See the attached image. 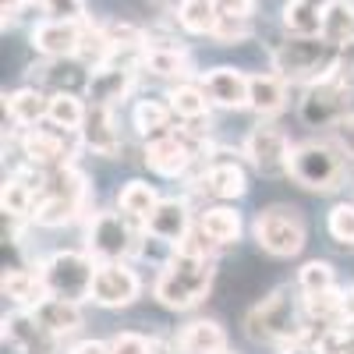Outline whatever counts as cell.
<instances>
[{
  "label": "cell",
  "instance_id": "6da1fadb",
  "mask_svg": "<svg viewBox=\"0 0 354 354\" xmlns=\"http://www.w3.org/2000/svg\"><path fill=\"white\" fill-rule=\"evenodd\" d=\"M301 290L294 287H277L270 298H262L248 319H245V333L255 344H290L308 337V315H305V298H298Z\"/></svg>",
  "mask_w": 354,
  "mask_h": 354
},
{
  "label": "cell",
  "instance_id": "7a4b0ae2",
  "mask_svg": "<svg viewBox=\"0 0 354 354\" xmlns=\"http://www.w3.org/2000/svg\"><path fill=\"white\" fill-rule=\"evenodd\" d=\"M213 273H216L213 259L185 255V252L174 248V255L163 262L160 280H156V298H160V305H167V308H174V312L195 308L205 294H209Z\"/></svg>",
  "mask_w": 354,
  "mask_h": 354
},
{
  "label": "cell",
  "instance_id": "3957f363",
  "mask_svg": "<svg viewBox=\"0 0 354 354\" xmlns=\"http://www.w3.org/2000/svg\"><path fill=\"white\" fill-rule=\"evenodd\" d=\"M85 205H88L85 174L75 170L71 163H64V167L46 170L32 220H36L39 227H64V223H71V220L82 216Z\"/></svg>",
  "mask_w": 354,
  "mask_h": 354
},
{
  "label": "cell",
  "instance_id": "277c9868",
  "mask_svg": "<svg viewBox=\"0 0 354 354\" xmlns=\"http://www.w3.org/2000/svg\"><path fill=\"white\" fill-rule=\"evenodd\" d=\"M337 68V43L326 36H290L273 50V71L287 82H322Z\"/></svg>",
  "mask_w": 354,
  "mask_h": 354
},
{
  "label": "cell",
  "instance_id": "5b68a950",
  "mask_svg": "<svg viewBox=\"0 0 354 354\" xmlns=\"http://www.w3.org/2000/svg\"><path fill=\"white\" fill-rule=\"evenodd\" d=\"M287 174L308 192H333L347 174V153L333 142H305L294 145Z\"/></svg>",
  "mask_w": 354,
  "mask_h": 354
},
{
  "label": "cell",
  "instance_id": "8992f818",
  "mask_svg": "<svg viewBox=\"0 0 354 354\" xmlns=\"http://www.w3.org/2000/svg\"><path fill=\"white\" fill-rule=\"evenodd\" d=\"M96 266L88 252H53L43 266L39 277L50 298H68V301H85L93 298V280H96Z\"/></svg>",
  "mask_w": 354,
  "mask_h": 354
},
{
  "label": "cell",
  "instance_id": "52a82bcc",
  "mask_svg": "<svg viewBox=\"0 0 354 354\" xmlns=\"http://www.w3.org/2000/svg\"><path fill=\"white\" fill-rule=\"evenodd\" d=\"M255 241L262 252L277 259H290L305 248V220L290 205H270L255 216Z\"/></svg>",
  "mask_w": 354,
  "mask_h": 354
},
{
  "label": "cell",
  "instance_id": "ba28073f",
  "mask_svg": "<svg viewBox=\"0 0 354 354\" xmlns=\"http://www.w3.org/2000/svg\"><path fill=\"white\" fill-rule=\"evenodd\" d=\"M351 82L330 75L322 82H312L301 100V121L308 128H340L351 117Z\"/></svg>",
  "mask_w": 354,
  "mask_h": 354
},
{
  "label": "cell",
  "instance_id": "9c48e42d",
  "mask_svg": "<svg viewBox=\"0 0 354 354\" xmlns=\"http://www.w3.org/2000/svg\"><path fill=\"white\" fill-rule=\"evenodd\" d=\"M138 252V234L121 209L96 213L88 223V255L100 262H124Z\"/></svg>",
  "mask_w": 354,
  "mask_h": 354
},
{
  "label": "cell",
  "instance_id": "30bf717a",
  "mask_svg": "<svg viewBox=\"0 0 354 354\" xmlns=\"http://www.w3.org/2000/svg\"><path fill=\"white\" fill-rule=\"evenodd\" d=\"M290 138L280 124H270V121H262L248 131L245 138V156L252 160L255 170L262 174H287L290 167Z\"/></svg>",
  "mask_w": 354,
  "mask_h": 354
},
{
  "label": "cell",
  "instance_id": "8fae6325",
  "mask_svg": "<svg viewBox=\"0 0 354 354\" xmlns=\"http://www.w3.org/2000/svg\"><path fill=\"white\" fill-rule=\"evenodd\" d=\"M75 135L78 131H64V128H25L21 135V153L28 156L32 167H43V170H53V167H64L71 163L75 156Z\"/></svg>",
  "mask_w": 354,
  "mask_h": 354
},
{
  "label": "cell",
  "instance_id": "7c38bea8",
  "mask_svg": "<svg viewBox=\"0 0 354 354\" xmlns=\"http://www.w3.org/2000/svg\"><path fill=\"white\" fill-rule=\"evenodd\" d=\"M138 273L128 262H100L96 280H93V301L103 308H124L138 298Z\"/></svg>",
  "mask_w": 354,
  "mask_h": 354
},
{
  "label": "cell",
  "instance_id": "4fadbf2b",
  "mask_svg": "<svg viewBox=\"0 0 354 354\" xmlns=\"http://www.w3.org/2000/svg\"><path fill=\"white\" fill-rule=\"evenodd\" d=\"M4 340L15 347V354H61V337L25 308L4 315Z\"/></svg>",
  "mask_w": 354,
  "mask_h": 354
},
{
  "label": "cell",
  "instance_id": "5bb4252c",
  "mask_svg": "<svg viewBox=\"0 0 354 354\" xmlns=\"http://www.w3.org/2000/svg\"><path fill=\"white\" fill-rule=\"evenodd\" d=\"M85 25L78 21H39L32 28V46L50 61H78Z\"/></svg>",
  "mask_w": 354,
  "mask_h": 354
},
{
  "label": "cell",
  "instance_id": "9a60e30c",
  "mask_svg": "<svg viewBox=\"0 0 354 354\" xmlns=\"http://www.w3.org/2000/svg\"><path fill=\"white\" fill-rule=\"evenodd\" d=\"M135 85V68L128 64H103L88 75V85H85V96L93 100V106H113L121 103Z\"/></svg>",
  "mask_w": 354,
  "mask_h": 354
},
{
  "label": "cell",
  "instance_id": "2e32d148",
  "mask_svg": "<svg viewBox=\"0 0 354 354\" xmlns=\"http://www.w3.org/2000/svg\"><path fill=\"white\" fill-rule=\"evenodd\" d=\"M145 230H149V238L163 241V245H181L188 234H192V213H188V202L185 198H163L156 205V213L149 216V223H145Z\"/></svg>",
  "mask_w": 354,
  "mask_h": 354
},
{
  "label": "cell",
  "instance_id": "e0dca14e",
  "mask_svg": "<svg viewBox=\"0 0 354 354\" xmlns=\"http://www.w3.org/2000/svg\"><path fill=\"white\" fill-rule=\"evenodd\" d=\"M202 88H205V96H209L216 106L223 110H241L248 106V75L238 71V68H213V71H205L202 78Z\"/></svg>",
  "mask_w": 354,
  "mask_h": 354
},
{
  "label": "cell",
  "instance_id": "ac0fdd59",
  "mask_svg": "<svg viewBox=\"0 0 354 354\" xmlns=\"http://www.w3.org/2000/svg\"><path fill=\"white\" fill-rule=\"evenodd\" d=\"M78 138H82L85 149H93L96 156H117L121 153V135H117L113 113L106 106H88V117H85Z\"/></svg>",
  "mask_w": 354,
  "mask_h": 354
},
{
  "label": "cell",
  "instance_id": "d6986e66",
  "mask_svg": "<svg viewBox=\"0 0 354 354\" xmlns=\"http://www.w3.org/2000/svg\"><path fill=\"white\" fill-rule=\"evenodd\" d=\"M283 106H287V78H280L277 71L248 75V110H255L259 117H273Z\"/></svg>",
  "mask_w": 354,
  "mask_h": 354
},
{
  "label": "cell",
  "instance_id": "ffe728a7",
  "mask_svg": "<svg viewBox=\"0 0 354 354\" xmlns=\"http://www.w3.org/2000/svg\"><path fill=\"white\" fill-rule=\"evenodd\" d=\"M4 113L21 128H36L39 121L50 117V96L43 93V88H36V85L18 88V93L4 96Z\"/></svg>",
  "mask_w": 354,
  "mask_h": 354
},
{
  "label": "cell",
  "instance_id": "44dd1931",
  "mask_svg": "<svg viewBox=\"0 0 354 354\" xmlns=\"http://www.w3.org/2000/svg\"><path fill=\"white\" fill-rule=\"evenodd\" d=\"M142 68L156 78H188L192 75V57L181 46L170 43H149L142 53Z\"/></svg>",
  "mask_w": 354,
  "mask_h": 354
},
{
  "label": "cell",
  "instance_id": "7402d4cb",
  "mask_svg": "<svg viewBox=\"0 0 354 354\" xmlns=\"http://www.w3.org/2000/svg\"><path fill=\"white\" fill-rule=\"evenodd\" d=\"M195 188L205 192V195H213V198H241L248 192V181H245V174H241L238 163H213V167L202 170Z\"/></svg>",
  "mask_w": 354,
  "mask_h": 354
},
{
  "label": "cell",
  "instance_id": "603a6c76",
  "mask_svg": "<svg viewBox=\"0 0 354 354\" xmlns=\"http://www.w3.org/2000/svg\"><path fill=\"white\" fill-rule=\"evenodd\" d=\"M280 21L287 28V36H322V25H326V8L319 0H287Z\"/></svg>",
  "mask_w": 354,
  "mask_h": 354
},
{
  "label": "cell",
  "instance_id": "cb8c5ba5",
  "mask_svg": "<svg viewBox=\"0 0 354 354\" xmlns=\"http://www.w3.org/2000/svg\"><path fill=\"white\" fill-rule=\"evenodd\" d=\"M32 315L57 337H68L82 326V301H68V298H46L32 308Z\"/></svg>",
  "mask_w": 354,
  "mask_h": 354
},
{
  "label": "cell",
  "instance_id": "d4e9b609",
  "mask_svg": "<svg viewBox=\"0 0 354 354\" xmlns=\"http://www.w3.org/2000/svg\"><path fill=\"white\" fill-rule=\"evenodd\" d=\"M163 198L156 195V188L153 185H145V181H128L124 188H121V195H117V209H121L131 223H149V216L156 213V205H160Z\"/></svg>",
  "mask_w": 354,
  "mask_h": 354
},
{
  "label": "cell",
  "instance_id": "484cf974",
  "mask_svg": "<svg viewBox=\"0 0 354 354\" xmlns=\"http://www.w3.org/2000/svg\"><path fill=\"white\" fill-rule=\"evenodd\" d=\"M177 347H181L185 354H216L227 347V333L220 322L213 319H198L192 322V326L181 330V337H177Z\"/></svg>",
  "mask_w": 354,
  "mask_h": 354
},
{
  "label": "cell",
  "instance_id": "4316f807",
  "mask_svg": "<svg viewBox=\"0 0 354 354\" xmlns=\"http://www.w3.org/2000/svg\"><path fill=\"white\" fill-rule=\"evenodd\" d=\"M4 298H11L18 308L32 312L39 301H46L50 294L43 287V277L39 273H28V270H8L4 273Z\"/></svg>",
  "mask_w": 354,
  "mask_h": 354
},
{
  "label": "cell",
  "instance_id": "83f0119b",
  "mask_svg": "<svg viewBox=\"0 0 354 354\" xmlns=\"http://www.w3.org/2000/svg\"><path fill=\"white\" fill-rule=\"evenodd\" d=\"M174 18L192 36H213L216 25H220V11H216L213 0H181V4L174 8Z\"/></svg>",
  "mask_w": 354,
  "mask_h": 354
},
{
  "label": "cell",
  "instance_id": "f1b7e54d",
  "mask_svg": "<svg viewBox=\"0 0 354 354\" xmlns=\"http://www.w3.org/2000/svg\"><path fill=\"white\" fill-rule=\"evenodd\" d=\"M167 103H170V110H174L177 121H188V124H192V121H202V117H209V106H213V100L205 96V88L188 85V82L174 85L170 96H167Z\"/></svg>",
  "mask_w": 354,
  "mask_h": 354
},
{
  "label": "cell",
  "instance_id": "f546056e",
  "mask_svg": "<svg viewBox=\"0 0 354 354\" xmlns=\"http://www.w3.org/2000/svg\"><path fill=\"white\" fill-rule=\"evenodd\" d=\"M198 230L213 245H230V241L241 238V216L234 209H227V205H213V209H205L198 216Z\"/></svg>",
  "mask_w": 354,
  "mask_h": 354
},
{
  "label": "cell",
  "instance_id": "4dcf8cb0",
  "mask_svg": "<svg viewBox=\"0 0 354 354\" xmlns=\"http://www.w3.org/2000/svg\"><path fill=\"white\" fill-rule=\"evenodd\" d=\"M131 121H135L138 135L156 138V135L174 131V128H170V124H174V110H170V103H163V100H138L135 110H131Z\"/></svg>",
  "mask_w": 354,
  "mask_h": 354
},
{
  "label": "cell",
  "instance_id": "1f68e13d",
  "mask_svg": "<svg viewBox=\"0 0 354 354\" xmlns=\"http://www.w3.org/2000/svg\"><path fill=\"white\" fill-rule=\"evenodd\" d=\"M36 202H39V188L32 181H25L21 174H15L11 181L4 185V195H0V205H4V213L21 220V216H32L36 213Z\"/></svg>",
  "mask_w": 354,
  "mask_h": 354
},
{
  "label": "cell",
  "instance_id": "d6a6232c",
  "mask_svg": "<svg viewBox=\"0 0 354 354\" xmlns=\"http://www.w3.org/2000/svg\"><path fill=\"white\" fill-rule=\"evenodd\" d=\"M85 117H88V106L75 93H53L50 96V117H46L50 124L64 128V131H82Z\"/></svg>",
  "mask_w": 354,
  "mask_h": 354
},
{
  "label": "cell",
  "instance_id": "836d02e7",
  "mask_svg": "<svg viewBox=\"0 0 354 354\" xmlns=\"http://www.w3.org/2000/svg\"><path fill=\"white\" fill-rule=\"evenodd\" d=\"M298 290L305 294H326V290H337V273H333V266L330 262H322V259H312L301 266V273H298Z\"/></svg>",
  "mask_w": 354,
  "mask_h": 354
},
{
  "label": "cell",
  "instance_id": "e575fe53",
  "mask_svg": "<svg viewBox=\"0 0 354 354\" xmlns=\"http://www.w3.org/2000/svg\"><path fill=\"white\" fill-rule=\"evenodd\" d=\"M322 36H326L330 43H337V46L347 43V39H354V4H351V0L326 8V25H322Z\"/></svg>",
  "mask_w": 354,
  "mask_h": 354
},
{
  "label": "cell",
  "instance_id": "d590c367",
  "mask_svg": "<svg viewBox=\"0 0 354 354\" xmlns=\"http://www.w3.org/2000/svg\"><path fill=\"white\" fill-rule=\"evenodd\" d=\"M326 227H330V238H333L337 245H351V248H354V205H351V202L333 205Z\"/></svg>",
  "mask_w": 354,
  "mask_h": 354
},
{
  "label": "cell",
  "instance_id": "8d00e7d4",
  "mask_svg": "<svg viewBox=\"0 0 354 354\" xmlns=\"http://www.w3.org/2000/svg\"><path fill=\"white\" fill-rule=\"evenodd\" d=\"M39 8L46 15V21H78L85 25V0H39Z\"/></svg>",
  "mask_w": 354,
  "mask_h": 354
},
{
  "label": "cell",
  "instance_id": "74e56055",
  "mask_svg": "<svg viewBox=\"0 0 354 354\" xmlns=\"http://www.w3.org/2000/svg\"><path fill=\"white\" fill-rule=\"evenodd\" d=\"M248 36H252V18H220L216 32H213V39L223 43V46H230V43H245Z\"/></svg>",
  "mask_w": 354,
  "mask_h": 354
},
{
  "label": "cell",
  "instance_id": "f35d334b",
  "mask_svg": "<svg viewBox=\"0 0 354 354\" xmlns=\"http://www.w3.org/2000/svg\"><path fill=\"white\" fill-rule=\"evenodd\" d=\"M110 347H113V354H156V340H149V337H142V333H117L113 340H110Z\"/></svg>",
  "mask_w": 354,
  "mask_h": 354
},
{
  "label": "cell",
  "instance_id": "ab89813d",
  "mask_svg": "<svg viewBox=\"0 0 354 354\" xmlns=\"http://www.w3.org/2000/svg\"><path fill=\"white\" fill-rule=\"evenodd\" d=\"M213 248H216V245L205 238L202 230H192L188 238L177 245V252H185V255H202V259H213Z\"/></svg>",
  "mask_w": 354,
  "mask_h": 354
},
{
  "label": "cell",
  "instance_id": "60d3db41",
  "mask_svg": "<svg viewBox=\"0 0 354 354\" xmlns=\"http://www.w3.org/2000/svg\"><path fill=\"white\" fill-rule=\"evenodd\" d=\"M333 75L344 78V82L354 78V39H347V43L337 46V68H333Z\"/></svg>",
  "mask_w": 354,
  "mask_h": 354
},
{
  "label": "cell",
  "instance_id": "b9f144b4",
  "mask_svg": "<svg viewBox=\"0 0 354 354\" xmlns=\"http://www.w3.org/2000/svg\"><path fill=\"white\" fill-rule=\"evenodd\" d=\"M220 18H252L255 11V0H213Z\"/></svg>",
  "mask_w": 354,
  "mask_h": 354
},
{
  "label": "cell",
  "instance_id": "7bdbcfd3",
  "mask_svg": "<svg viewBox=\"0 0 354 354\" xmlns=\"http://www.w3.org/2000/svg\"><path fill=\"white\" fill-rule=\"evenodd\" d=\"M280 354H322V347H319L315 340L301 337V340H290V344H283V347H280Z\"/></svg>",
  "mask_w": 354,
  "mask_h": 354
},
{
  "label": "cell",
  "instance_id": "ee69618b",
  "mask_svg": "<svg viewBox=\"0 0 354 354\" xmlns=\"http://www.w3.org/2000/svg\"><path fill=\"white\" fill-rule=\"evenodd\" d=\"M71 354H113L110 344H100V340H82L71 347Z\"/></svg>",
  "mask_w": 354,
  "mask_h": 354
},
{
  "label": "cell",
  "instance_id": "f6af8a7d",
  "mask_svg": "<svg viewBox=\"0 0 354 354\" xmlns=\"http://www.w3.org/2000/svg\"><path fill=\"white\" fill-rule=\"evenodd\" d=\"M25 4H28V0H0V8H4V28L15 21V15H18Z\"/></svg>",
  "mask_w": 354,
  "mask_h": 354
},
{
  "label": "cell",
  "instance_id": "bcb514c9",
  "mask_svg": "<svg viewBox=\"0 0 354 354\" xmlns=\"http://www.w3.org/2000/svg\"><path fill=\"white\" fill-rule=\"evenodd\" d=\"M337 131H340V138H344V149H347V153H354V113L347 117V121H344Z\"/></svg>",
  "mask_w": 354,
  "mask_h": 354
},
{
  "label": "cell",
  "instance_id": "7dc6e473",
  "mask_svg": "<svg viewBox=\"0 0 354 354\" xmlns=\"http://www.w3.org/2000/svg\"><path fill=\"white\" fill-rule=\"evenodd\" d=\"M344 322H347V326H354V290L344 294Z\"/></svg>",
  "mask_w": 354,
  "mask_h": 354
},
{
  "label": "cell",
  "instance_id": "c3c4849f",
  "mask_svg": "<svg viewBox=\"0 0 354 354\" xmlns=\"http://www.w3.org/2000/svg\"><path fill=\"white\" fill-rule=\"evenodd\" d=\"M156 354H185V351L177 347V340H174V344H163V340H156Z\"/></svg>",
  "mask_w": 354,
  "mask_h": 354
},
{
  "label": "cell",
  "instance_id": "681fc988",
  "mask_svg": "<svg viewBox=\"0 0 354 354\" xmlns=\"http://www.w3.org/2000/svg\"><path fill=\"white\" fill-rule=\"evenodd\" d=\"M319 4H322V8H330V4H344V0H319Z\"/></svg>",
  "mask_w": 354,
  "mask_h": 354
},
{
  "label": "cell",
  "instance_id": "f907efd6",
  "mask_svg": "<svg viewBox=\"0 0 354 354\" xmlns=\"http://www.w3.org/2000/svg\"><path fill=\"white\" fill-rule=\"evenodd\" d=\"M216 354H230V351H227V347H223V351H216Z\"/></svg>",
  "mask_w": 354,
  "mask_h": 354
}]
</instances>
